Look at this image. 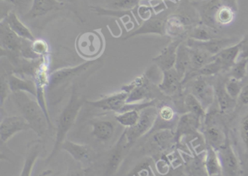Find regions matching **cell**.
<instances>
[{
    "label": "cell",
    "instance_id": "6da1fadb",
    "mask_svg": "<svg viewBox=\"0 0 248 176\" xmlns=\"http://www.w3.org/2000/svg\"><path fill=\"white\" fill-rule=\"evenodd\" d=\"M30 95L26 92H14L11 94V99L21 113L20 116L28 122L31 130L41 138L47 135L49 128L52 126L51 121L38 100H34Z\"/></svg>",
    "mask_w": 248,
    "mask_h": 176
},
{
    "label": "cell",
    "instance_id": "7a4b0ae2",
    "mask_svg": "<svg viewBox=\"0 0 248 176\" xmlns=\"http://www.w3.org/2000/svg\"><path fill=\"white\" fill-rule=\"evenodd\" d=\"M84 103L85 100L83 97L77 93L76 89L74 88L70 100L59 115L56 129V141L53 150L46 160L47 162L51 161L60 151L62 144L66 139V135L75 124Z\"/></svg>",
    "mask_w": 248,
    "mask_h": 176
},
{
    "label": "cell",
    "instance_id": "3957f363",
    "mask_svg": "<svg viewBox=\"0 0 248 176\" xmlns=\"http://www.w3.org/2000/svg\"><path fill=\"white\" fill-rule=\"evenodd\" d=\"M157 118L158 110L155 107V105L148 106L140 110V117L136 125L124 129L128 146H131L139 138L151 130L155 126Z\"/></svg>",
    "mask_w": 248,
    "mask_h": 176
},
{
    "label": "cell",
    "instance_id": "277c9868",
    "mask_svg": "<svg viewBox=\"0 0 248 176\" xmlns=\"http://www.w3.org/2000/svg\"><path fill=\"white\" fill-rule=\"evenodd\" d=\"M95 61H88L83 64H79L77 66L68 67V68H61L50 74V81L47 89L50 91L56 90L58 87H63L68 84L69 81L73 80L76 77L91 68L95 62Z\"/></svg>",
    "mask_w": 248,
    "mask_h": 176
},
{
    "label": "cell",
    "instance_id": "5b68a950",
    "mask_svg": "<svg viewBox=\"0 0 248 176\" xmlns=\"http://www.w3.org/2000/svg\"><path fill=\"white\" fill-rule=\"evenodd\" d=\"M29 129H31V126L23 116H11L2 118L0 123L1 146L7 144L8 141L18 132Z\"/></svg>",
    "mask_w": 248,
    "mask_h": 176
},
{
    "label": "cell",
    "instance_id": "8992f818",
    "mask_svg": "<svg viewBox=\"0 0 248 176\" xmlns=\"http://www.w3.org/2000/svg\"><path fill=\"white\" fill-rule=\"evenodd\" d=\"M217 151L221 166L222 176H241L240 163L229 141Z\"/></svg>",
    "mask_w": 248,
    "mask_h": 176
},
{
    "label": "cell",
    "instance_id": "52a82bcc",
    "mask_svg": "<svg viewBox=\"0 0 248 176\" xmlns=\"http://www.w3.org/2000/svg\"><path fill=\"white\" fill-rule=\"evenodd\" d=\"M128 93L127 103H140L149 98L151 96V87L149 80L145 74L135 79L131 83L122 88Z\"/></svg>",
    "mask_w": 248,
    "mask_h": 176
},
{
    "label": "cell",
    "instance_id": "ba28073f",
    "mask_svg": "<svg viewBox=\"0 0 248 176\" xmlns=\"http://www.w3.org/2000/svg\"><path fill=\"white\" fill-rule=\"evenodd\" d=\"M239 41H240V39H238V38L235 37H216L210 39V40L200 42V41H196L188 38L187 39L186 44L189 48L202 49V50L205 51L207 53L210 54L213 56H215L225 48L231 46V45H234Z\"/></svg>",
    "mask_w": 248,
    "mask_h": 176
},
{
    "label": "cell",
    "instance_id": "9c48e42d",
    "mask_svg": "<svg viewBox=\"0 0 248 176\" xmlns=\"http://www.w3.org/2000/svg\"><path fill=\"white\" fill-rule=\"evenodd\" d=\"M195 8L198 12L200 21L213 29H217L216 16L219 9L223 5L220 0H199L194 2Z\"/></svg>",
    "mask_w": 248,
    "mask_h": 176
},
{
    "label": "cell",
    "instance_id": "30bf717a",
    "mask_svg": "<svg viewBox=\"0 0 248 176\" xmlns=\"http://www.w3.org/2000/svg\"><path fill=\"white\" fill-rule=\"evenodd\" d=\"M128 93L124 90L106 96L100 100L95 101H87L93 107L102 109L104 111H110L115 113H121L127 104Z\"/></svg>",
    "mask_w": 248,
    "mask_h": 176
},
{
    "label": "cell",
    "instance_id": "8fae6325",
    "mask_svg": "<svg viewBox=\"0 0 248 176\" xmlns=\"http://www.w3.org/2000/svg\"><path fill=\"white\" fill-rule=\"evenodd\" d=\"M191 93L201 103L206 111L213 104L216 97V90L213 86L202 77H197L191 84Z\"/></svg>",
    "mask_w": 248,
    "mask_h": 176
},
{
    "label": "cell",
    "instance_id": "7c38bea8",
    "mask_svg": "<svg viewBox=\"0 0 248 176\" xmlns=\"http://www.w3.org/2000/svg\"><path fill=\"white\" fill-rule=\"evenodd\" d=\"M24 39L14 33L8 25L1 20L0 23V45L2 50L14 53H20Z\"/></svg>",
    "mask_w": 248,
    "mask_h": 176
},
{
    "label": "cell",
    "instance_id": "4fadbf2b",
    "mask_svg": "<svg viewBox=\"0 0 248 176\" xmlns=\"http://www.w3.org/2000/svg\"><path fill=\"white\" fill-rule=\"evenodd\" d=\"M182 39H176L170 42L162 49L157 56L152 59L154 64L162 71V72L173 68L176 61L177 49Z\"/></svg>",
    "mask_w": 248,
    "mask_h": 176
},
{
    "label": "cell",
    "instance_id": "5bb4252c",
    "mask_svg": "<svg viewBox=\"0 0 248 176\" xmlns=\"http://www.w3.org/2000/svg\"><path fill=\"white\" fill-rule=\"evenodd\" d=\"M183 81L175 68L162 72V81L157 87L165 96H172L179 93Z\"/></svg>",
    "mask_w": 248,
    "mask_h": 176
},
{
    "label": "cell",
    "instance_id": "9a60e30c",
    "mask_svg": "<svg viewBox=\"0 0 248 176\" xmlns=\"http://www.w3.org/2000/svg\"><path fill=\"white\" fill-rule=\"evenodd\" d=\"M61 149L64 150L73 157L74 160L81 163L90 162L92 159L93 151L91 147L67 139L62 144Z\"/></svg>",
    "mask_w": 248,
    "mask_h": 176
},
{
    "label": "cell",
    "instance_id": "2e32d148",
    "mask_svg": "<svg viewBox=\"0 0 248 176\" xmlns=\"http://www.w3.org/2000/svg\"><path fill=\"white\" fill-rule=\"evenodd\" d=\"M191 66V58H190L189 47L187 45L186 42L183 41L177 49L176 61H175V71L184 82V79L188 74Z\"/></svg>",
    "mask_w": 248,
    "mask_h": 176
},
{
    "label": "cell",
    "instance_id": "e0dca14e",
    "mask_svg": "<svg viewBox=\"0 0 248 176\" xmlns=\"http://www.w3.org/2000/svg\"><path fill=\"white\" fill-rule=\"evenodd\" d=\"M42 143L40 140H34L29 143L26 153L25 161L19 176H31L33 168L42 151Z\"/></svg>",
    "mask_w": 248,
    "mask_h": 176
},
{
    "label": "cell",
    "instance_id": "ac0fdd59",
    "mask_svg": "<svg viewBox=\"0 0 248 176\" xmlns=\"http://www.w3.org/2000/svg\"><path fill=\"white\" fill-rule=\"evenodd\" d=\"M8 25L11 30L16 33L21 39L34 42L36 40L35 36L30 29L20 20L14 11H11L2 18Z\"/></svg>",
    "mask_w": 248,
    "mask_h": 176
},
{
    "label": "cell",
    "instance_id": "d6986e66",
    "mask_svg": "<svg viewBox=\"0 0 248 176\" xmlns=\"http://www.w3.org/2000/svg\"><path fill=\"white\" fill-rule=\"evenodd\" d=\"M165 20L159 17H152L149 20H145L143 24L134 32L127 35L124 39H129L138 35L146 34V33H155L162 36L165 35Z\"/></svg>",
    "mask_w": 248,
    "mask_h": 176
},
{
    "label": "cell",
    "instance_id": "ffe728a7",
    "mask_svg": "<svg viewBox=\"0 0 248 176\" xmlns=\"http://www.w3.org/2000/svg\"><path fill=\"white\" fill-rule=\"evenodd\" d=\"M63 5L57 0H33L31 9L26 16L30 18H36L45 16L53 10H59Z\"/></svg>",
    "mask_w": 248,
    "mask_h": 176
},
{
    "label": "cell",
    "instance_id": "44dd1931",
    "mask_svg": "<svg viewBox=\"0 0 248 176\" xmlns=\"http://www.w3.org/2000/svg\"><path fill=\"white\" fill-rule=\"evenodd\" d=\"M203 135L207 146L211 147L216 151H218L229 141L224 131L215 125L207 127L203 131Z\"/></svg>",
    "mask_w": 248,
    "mask_h": 176
},
{
    "label": "cell",
    "instance_id": "7402d4cb",
    "mask_svg": "<svg viewBox=\"0 0 248 176\" xmlns=\"http://www.w3.org/2000/svg\"><path fill=\"white\" fill-rule=\"evenodd\" d=\"M130 148L127 145V140H126L125 130L122 134L121 137L119 139L115 148L113 149L111 153L109 159H108V172L111 174L116 171L120 166V163L124 158V154L127 148Z\"/></svg>",
    "mask_w": 248,
    "mask_h": 176
},
{
    "label": "cell",
    "instance_id": "603a6c76",
    "mask_svg": "<svg viewBox=\"0 0 248 176\" xmlns=\"http://www.w3.org/2000/svg\"><path fill=\"white\" fill-rule=\"evenodd\" d=\"M241 39L237 43L231 45L220 51L214 58L223 65V69H229L237 61L240 55Z\"/></svg>",
    "mask_w": 248,
    "mask_h": 176
},
{
    "label": "cell",
    "instance_id": "cb8c5ba5",
    "mask_svg": "<svg viewBox=\"0 0 248 176\" xmlns=\"http://www.w3.org/2000/svg\"><path fill=\"white\" fill-rule=\"evenodd\" d=\"M7 79L12 93L18 91L26 92L37 97V90L35 81L20 78L14 74H10Z\"/></svg>",
    "mask_w": 248,
    "mask_h": 176
},
{
    "label": "cell",
    "instance_id": "d4e9b609",
    "mask_svg": "<svg viewBox=\"0 0 248 176\" xmlns=\"http://www.w3.org/2000/svg\"><path fill=\"white\" fill-rule=\"evenodd\" d=\"M93 135L101 141H108L114 133V124L108 120H97L91 124Z\"/></svg>",
    "mask_w": 248,
    "mask_h": 176
},
{
    "label": "cell",
    "instance_id": "484cf974",
    "mask_svg": "<svg viewBox=\"0 0 248 176\" xmlns=\"http://www.w3.org/2000/svg\"><path fill=\"white\" fill-rule=\"evenodd\" d=\"M186 32V24L179 15H172L165 20V33L170 37H179Z\"/></svg>",
    "mask_w": 248,
    "mask_h": 176
},
{
    "label": "cell",
    "instance_id": "4316f807",
    "mask_svg": "<svg viewBox=\"0 0 248 176\" xmlns=\"http://www.w3.org/2000/svg\"><path fill=\"white\" fill-rule=\"evenodd\" d=\"M203 161L207 176H218L221 175L220 159L216 149L207 146Z\"/></svg>",
    "mask_w": 248,
    "mask_h": 176
},
{
    "label": "cell",
    "instance_id": "83f0119b",
    "mask_svg": "<svg viewBox=\"0 0 248 176\" xmlns=\"http://www.w3.org/2000/svg\"><path fill=\"white\" fill-rule=\"evenodd\" d=\"M200 120L201 119L189 112L182 115L177 125L176 138L196 130L200 125Z\"/></svg>",
    "mask_w": 248,
    "mask_h": 176
},
{
    "label": "cell",
    "instance_id": "f1b7e54d",
    "mask_svg": "<svg viewBox=\"0 0 248 176\" xmlns=\"http://www.w3.org/2000/svg\"><path fill=\"white\" fill-rule=\"evenodd\" d=\"M189 49L191 66H190V70L188 74L200 69V68H202L203 66L214 60V56L207 53L205 51L196 49V48H189Z\"/></svg>",
    "mask_w": 248,
    "mask_h": 176
},
{
    "label": "cell",
    "instance_id": "f546056e",
    "mask_svg": "<svg viewBox=\"0 0 248 176\" xmlns=\"http://www.w3.org/2000/svg\"><path fill=\"white\" fill-rule=\"evenodd\" d=\"M216 33H217V29H213L201 23L196 25L190 30L188 38L194 40L204 42V41L210 40L213 38L217 37Z\"/></svg>",
    "mask_w": 248,
    "mask_h": 176
},
{
    "label": "cell",
    "instance_id": "4dcf8cb0",
    "mask_svg": "<svg viewBox=\"0 0 248 176\" xmlns=\"http://www.w3.org/2000/svg\"><path fill=\"white\" fill-rule=\"evenodd\" d=\"M184 106L187 112L193 113L201 119L205 116L207 113V111L204 109L201 103L191 93H188L184 98Z\"/></svg>",
    "mask_w": 248,
    "mask_h": 176
},
{
    "label": "cell",
    "instance_id": "1f68e13d",
    "mask_svg": "<svg viewBox=\"0 0 248 176\" xmlns=\"http://www.w3.org/2000/svg\"><path fill=\"white\" fill-rule=\"evenodd\" d=\"M140 117V111L132 109L121 113H116L115 119L125 128H130L136 125Z\"/></svg>",
    "mask_w": 248,
    "mask_h": 176
},
{
    "label": "cell",
    "instance_id": "d6a6232c",
    "mask_svg": "<svg viewBox=\"0 0 248 176\" xmlns=\"http://www.w3.org/2000/svg\"><path fill=\"white\" fill-rule=\"evenodd\" d=\"M216 97L217 106L221 112H226L236 106V100H233L226 93L224 86H219L216 90Z\"/></svg>",
    "mask_w": 248,
    "mask_h": 176
},
{
    "label": "cell",
    "instance_id": "836d02e7",
    "mask_svg": "<svg viewBox=\"0 0 248 176\" xmlns=\"http://www.w3.org/2000/svg\"><path fill=\"white\" fill-rule=\"evenodd\" d=\"M235 14L236 11L232 7L222 5L216 16V23L217 26L230 24L234 20Z\"/></svg>",
    "mask_w": 248,
    "mask_h": 176
},
{
    "label": "cell",
    "instance_id": "e575fe53",
    "mask_svg": "<svg viewBox=\"0 0 248 176\" xmlns=\"http://www.w3.org/2000/svg\"><path fill=\"white\" fill-rule=\"evenodd\" d=\"M140 0H107L109 8L120 11H130L135 10L140 4Z\"/></svg>",
    "mask_w": 248,
    "mask_h": 176
},
{
    "label": "cell",
    "instance_id": "d590c367",
    "mask_svg": "<svg viewBox=\"0 0 248 176\" xmlns=\"http://www.w3.org/2000/svg\"><path fill=\"white\" fill-rule=\"evenodd\" d=\"M248 59H239L230 68V77L242 81L248 74Z\"/></svg>",
    "mask_w": 248,
    "mask_h": 176
},
{
    "label": "cell",
    "instance_id": "8d00e7d4",
    "mask_svg": "<svg viewBox=\"0 0 248 176\" xmlns=\"http://www.w3.org/2000/svg\"><path fill=\"white\" fill-rule=\"evenodd\" d=\"M242 87L243 86H242V81H239V80L232 78V77H230L224 84V89L227 94L236 101H237V98L240 94Z\"/></svg>",
    "mask_w": 248,
    "mask_h": 176
},
{
    "label": "cell",
    "instance_id": "74e56055",
    "mask_svg": "<svg viewBox=\"0 0 248 176\" xmlns=\"http://www.w3.org/2000/svg\"><path fill=\"white\" fill-rule=\"evenodd\" d=\"M31 48L32 52L37 55V57L47 56L48 52V45L46 41L43 39H36L34 42H31Z\"/></svg>",
    "mask_w": 248,
    "mask_h": 176
},
{
    "label": "cell",
    "instance_id": "f35d334b",
    "mask_svg": "<svg viewBox=\"0 0 248 176\" xmlns=\"http://www.w3.org/2000/svg\"><path fill=\"white\" fill-rule=\"evenodd\" d=\"M175 111L171 106L165 105L158 110V117L164 122H170L175 117Z\"/></svg>",
    "mask_w": 248,
    "mask_h": 176
},
{
    "label": "cell",
    "instance_id": "ab89813d",
    "mask_svg": "<svg viewBox=\"0 0 248 176\" xmlns=\"http://www.w3.org/2000/svg\"><path fill=\"white\" fill-rule=\"evenodd\" d=\"M240 137L244 145L248 151V113L244 116L240 124Z\"/></svg>",
    "mask_w": 248,
    "mask_h": 176
},
{
    "label": "cell",
    "instance_id": "60d3db41",
    "mask_svg": "<svg viewBox=\"0 0 248 176\" xmlns=\"http://www.w3.org/2000/svg\"><path fill=\"white\" fill-rule=\"evenodd\" d=\"M2 1L16 6L19 10H29V11L31 9L33 2V0H2Z\"/></svg>",
    "mask_w": 248,
    "mask_h": 176
},
{
    "label": "cell",
    "instance_id": "b9f144b4",
    "mask_svg": "<svg viewBox=\"0 0 248 176\" xmlns=\"http://www.w3.org/2000/svg\"><path fill=\"white\" fill-rule=\"evenodd\" d=\"M9 91H11V89L8 84V79H5L3 76H2L1 77V108L2 109L3 108L5 100L9 95Z\"/></svg>",
    "mask_w": 248,
    "mask_h": 176
},
{
    "label": "cell",
    "instance_id": "7bdbcfd3",
    "mask_svg": "<svg viewBox=\"0 0 248 176\" xmlns=\"http://www.w3.org/2000/svg\"><path fill=\"white\" fill-rule=\"evenodd\" d=\"M238 103L243 106L248 105V84H245L242 87L240 94L237 98Z\"/></svg>",
    "mask_w": 248,
    "mask_h": 176
},
{
    "label": "cell",
    "instance_id": "ee69618b",
    "mask_svg": "<svg viewBox=\"0 0 248 176\" xmlns=\"http://www.w3.org/2000/svg\"><path fill=\"white\" fill-rule=\"evenodd\" d=\"M240 59H248V36L241 39Z\"/></svg>",
    "mask_w": 248,
    "mask_h": 176
},
{
    "label": "cell",
    "instance_id": "f6af8a7d",
    "mask_svg": "<svg viewBox=\"0 0 248 176\" xmlns=\"http://www.w3.org/2000/svg\"><path fill=\"white\" fill-rule=\"evenodd\" d=\"M220 1H221L222 4H223V5L232 7L235 11H237L238 5L236 0H220Z\"/></svg>",
    "mask_w": 248,
    "mask_h": 176
},
{
    "label": "cell",
    "instance_id": "bcb514c9",
    "mask_svg": "<svg viewBox=\"0 0 248 176\" xmlns=\"http://www.w3.org/2000/svg\"><path fill=\"white\" fill-rule=\"evenodd\" d=\"M69 176H84V173L81 170H74Z\"/></svg>",
    "mask_w": 248,
    "mask_h": 176
},
{
    "label": "cell",
    "instance_id": "7dc6e473",
    "mask_svg": "<svg viewBox=\"0 0 248 176\" xmlns=\"http://www.w3.org/2000/svg\"><path fill=\"white\" fill-rule=\"evenodd\" d=\"M59 2L62 4H64L65 3H74L76 0H57Z\"/></svg>",
    "mask_w": 248,
    "mask_h": 176
},
{
    "label": "cell",
    "instance_id": "c3c4849f",
    "mask_svg": "<svg viewBox=\"0 0 248 176\" xmlns=\"http://www.w3.org/2000/svg\"><path fill=\"white\" fill-rule=\"evenodd\" d=\"M194 1H199V0H194Z\"/></svg>",
    "mask_w": 248,
    "mask_h": 176
},
{
    "label": "cell",
    "instance_id": "681fc988",
    "mask_svg": "<svg viewBox=\"0 0 248 176\" xmlns=\"http://www.w3.org/2000/svg\"><path fill=\"white\" fill-rule=\"evenodd\" d=\"M222 176L221 175H220V176Z\"/></svg>",
    "mask_w": 248,
    "mask_h": 176
}]
</instances>
